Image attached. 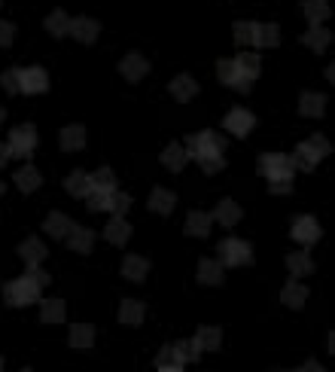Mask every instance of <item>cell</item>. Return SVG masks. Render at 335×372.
<instances>
[{
  "label": "cell",
  "mask_w": 335,
  "mask_h": 372,
  "mask_svg": "<svg viewBox=\"0 0 335 372\" xmlns=\"http://www.w3.org/2000/svg\"><path fill=\"white\" fill-rule=\"evenodd\" d=\"M222 147H226V138H220L217 131H198L186 138V153L189 159H195L205 174H217L222 171Z\"/></svg>",
  "instance_id": "1"
},
{
  "label": "cell",
  "mask_w": 335,
  "mask_h": 372,
  "mask_svg": "<svg viewBox=\"0 0 335 372\" xmlns=\"http://www.w3.org/2000/svg\"><path fill=\"white\" fill-rule=\"evenodd\" d=\"M329 153H332V143L323 138V134H314V138L302 141L296 147L293 162H296V168H302V171H314V168H317V162H323Z\"/></svg>",
  "instance_id": "2"
},
{
  "label": "cell",
  "mask_w": 335,
  "mask_h": 372,
  "mask_svg": "<svg viewBox=\"0 0 335 372\" xmlns=\"http://www.w3.org/2000/svg\"><path fill=\"white\" fill-rule=\"evenodd\" d=\"M256 168L262 177H268V183L271 180H293L296 162H293V156H287V153H262Z\"/></svg>",
  "instance_id": "3"
},
{
  "label": "cell",
  "mask_w": 335,
  "mask_h": 372,
  "mask_svg": "<svg viewBox=\"0 0 335 372\" xmlns=\"http://www.w3.org/2000/svg\"><path fill=\"white\" fill-rule=\"evenodd\" d=\"M40 287L34 278H30L28 272L22 275V278H16V281H9L6 287H4V299L9 305H16V308H22V305H30V302H37L40 299Z\"/></svg>",
  "instance_id": "4"
},
{
  "label": "cell",
  "mask_w": 335,
  "mask_h": 372,
  "mask_svg": "<svg viewBox=\"0 0 335 372\" xmlns=\"http://www.w3.org/2000/svg\"><path fill=\"white\" fill-rule=\"evenodd\" d=\"M9 156L16 159H30V153L37 150V128L34 126H16L13 131H9Z\"/></svg>",
  "instance_id": "5"
},
{
  "label": "cell",
  "mask_w": 335,
  "mask_h": 372,
  "mask_svg": "<svg viewBox=\"0 0 335 372\" xmlns=\"http://www.w3.org/2000/svg\"><path fill=\"white\" fill-rule=\"evenodd\" d=\"M253 247L244 239H226L220 244V266H250Z\"/></svg>",
  "instance_id": "6"
},
{
  "label": "cell",
  "mask_w": 335,
  "mask_h": 372,
  "mask_svg": "<svg viewBox=\"0 0 335 372\" xmlns=\"http://www.w3.org/2000/svg\"><path fill=\"white\" fill-rule=\"evenodd\" d=\"M320 223L314 220V217H308V214H302V217H296L293 220V239H296L302 247H311V244H317L320 241Z\"/></svg>",
  "instance_id": "7"
},
{
  "label": "cell",
  "mask_w": 335,
  "mask_h": 372,
  "mask_svg": "<svg viewBox=\"0 0 335 372\" xmlns=\"http://www.w3.org/2000/svg\"><path fill=\"white\" fill-rule=\"evenodd\" d=\"M222 126H226L229 134H235V138H247L253 131V126H256V116L244 107H235V110L226 113V122H222Z\"/></svg>",
  "instance_id": "8"
},
{
  "label": "cell",
  "mask_w": 335,
  "mask_h": 372,
  "mask_svg": "<svg viewBox=\"0 0 335 372\" xmlns=\"http://www.w3.org/2000/svg\"><path fill=\"white\" fill-rule=\"evenodd\" d=\"M217 74H220V80L226 82V86H232L235 92H250V80L241 74V67L235 65V58H220Z\"/></svg>",
  "instance_id": "9"
},
{
  "label": "cell",
  "mask_w": 335,
  "mask_h": 372,
  "mask_svg": "<svg viewBox=\"0 0 335 372\" xmlns=\"http://www.w3.org/2000/svg\"><path fill=\"white\" fill-rule=\"evenodd\" d=\"M49 89V77L43 67H22V89L25 95H40V92Z\"/></svg>",
  "instance_id": "10"
},
{
  "label": "cell",
  "mask_w": 335,
  "mask_h": 372,
  "mask_svg": "<svg viewBox=\"0 0 335 372\" xmlns=\"http://www.w3.org/2000/svg\"><path fill=\"white\" fill-rule=\"evenodd\" d=\"M119 70H122V77H125L128 82H137V80H144V77H147L149 65H147V58L140 55V53H128L125 58H122Z\"/></svg>",
  "instance_id": "11"
},
{
  "label": "cell",
  "mask_w": 335,
  "mask_h": 372,
  "mask_svg": "<svg viewBox=\"0 0 335 372\" xmlns=\"http://www.w3.org/2000/svg\"><path fill=\"white\" fill-rule=\"evenodd\" d=\"M64 190L70 195H76V199H89L91 192H95V186H91V174L86 171H74L70 177L64 180Z\"/></svg>",
  "instance_id": "12"
},
{
  "label": "cell",
  "mask_w": 335,
  "mask_h": 372,
  "mask_svg": "<svg viewBox=\"0 0 335 372\" xmlns=\"http://www.w3.org/2000/svg\"><path fill=\"white\" fill-rule=\"evenodd\" d=\"M70 244V251H76V253H89L91 251V244H95V232L86 229V226H70V235L64 239Z\"/></svg>",
  "instance_id": "13"
},
{
  "label": "cell",
  "mask_w": 335,
  "mask_h": 372,
  "mask_svg": "<svg viewBox=\"0 0 335 372\" xmlns=\"http://www.w3.org/2000/svg\"><path fill=\"white\" fill-rule=\"evenodd\" d=\"M98 22L95 18H74V22H70V34H74V40H79V43H95L98 40Z\"/></svg>",
  "instance_id": "14"
},
{
  "label": "cell",
  "mask_w": 335,
  "mask_h": 372,
  "mask_svg": "<svg viewBox=\"0 0 335 372\" xmlns=\"http://www.w3.org/2000/svg\"><path fill=\"white\" fill-rule=\"evenodd\" d=\"M302 43L308 46V49H314V53H323L329 43H332V34L323 25H311L308 31L302 34Z\"/></svg>",
  "instance_id": "15"
},
{
  "label": "cell",
  "mask_w": 335,
  "mask_h": 372,
  "mask_svg": "<svg viewBox=\"0 0 335 372\" xmlns=\"http://www.w3.org/2000/svg\"><path fill=\"white\" fill-rule=\"evenodd\" d=\"M18 256L28 263V268H34V266H40L46 260V247H43L40 239H28V241L18 244Z\"/></svg>",
  "instance_id": "16"
},
{
  "label": "cell",
  "mask_w": 335,
  "mask_h": 372,
  "mask_svg": "<svg viewBox=\"0 0 335 372\" xmlns=\"http://www.w3.org/2000/svg\"><path fill=\"white\" fill-rule=\"evenodd\" d=\"M323 110H327V95H320V92H305L299 98L302 116H323Z\"/></svg>",
  "instance_id": "17"
},
{
  "label": "cell",
  "mask_w": 335,
  "mask_h": 372,
  "mask_svg": "<svg viewBox=\"0 0 335 372\" xmlns=\"http://www.w3.org/2000/svg\"><path fill=\"white\" fill-rule=\"evenodd\" d=\"M171 354H174V363L183 366V363H195L198 354H201V345L195 339H189V342H174L171 345Z\"/></svg>",
  "instance_id": "18"
},
{
  "label": "cell",
  "mask_w": 335,
  "mask_h": 372,
  "mask_svg": "<svg viewBox=\"0 0 335 372\" xmlns=\"http://www.w3.org/2000/svg\"><path fill=\"white\" fill-rule=\"evenodd\" d=\"M61 150L64 153H74V150H83L86 147V128L83 126H67L61 128Z\"/></svg>",
  "instance_id": "19"
},
{
  "label": "cell",
  "mask_w": 335,
  "mask_h": 372,
  "mask_svg": "<svg viewBox=\"0 0 335 372\" xmlns=\"http://www.w3.org/2000/svg\"><path fill=\"white\" fill-rule=\"evenodd\" d=\"M144 314H147L144 302H137V299H122V305H119V320H122V324L137 327L140 320H144Z\"/></svg>",
  "instance_id": "20"
},
{
  "label": "cell",
  "mask_w": 335,
  "mask_h": 372,
  "mask_svg": "<svg viewBox=\"0 0 335 372\" xmlns=\"http://www.w3.org/2000/svg\"><path fill=\"white\" fill-rule=\"evenodd\" d=\"M149 272V263L144 260V256H125L122 260V278H128V281H144Z\"/></svg>",
  "instance_id": "21"
},
{
  "label": "cell",
  "mask_w": 335,
  "mask_h": 372,
  "mask_svg": "<svg viewBox=\"0 0 335 372\" xmlns=\"http://www.w3.org/2000/svg\"><path fill=\"white\" fill-rule=\"evenodd\" d=\"M195 92H198V86H195V80H192L189 74H180V77L171 80V95H174L177 101H183V104L195 98Z\"/></svg>",
  "instance_id": "22"
},
{
  "label": "cell",
  "mask_w": 335,
  "mask_h": 372,
  "mask_svg": "<svg viewBox=\"0 0 335 372\" xmlns=\"http://www.w3.org/2000/svg\"><path fill=\"white\" fill-rule=\"evenodd\" d=\"M302 9H305V18H308L311 25H323L332 16L329 13V0H305Z\"/></svg>",
  "instance_id": "23"
},
{
  "label": "cell",
  "mask_w": 335,
  "mask_h": 372,
  "mask_svg": "<svg viewBox=\"0 0 335 372\" xmlns=\"http://www.w3.org/2000/svg\"><path fill=\"white\" fill-rule=\"evenodd\" d=\"M174 204H177V195L171 192V190H152L149 195V211H156V214H171L174 211Z\"/></svg>",
  "instance_id": "24"
},
{
  "label": "cell",
  "mask_w": 335,
  "mask_h": 372,
  "mask_svg": "<svg viewBox=\"0 0 335 372\" xmlns=\"http://www.w3.org/2000/svg\"><path fill=\"white\" fill-rule=\"evenodd\" d=\"M305 299H308V287H305V284L290 281V284L280 290V302L287 305V308H302Z\"/></svg>",
  "instance_id": "25"
},
{
  "label": "cell",
  "mask_w": 335,
  "mask_h": 372,
  "mask_svg": "<svg viewBox=\"0 0 335 372\" xmlns=\"http://www.w3.org/2000/svg\"><path fill=\"white\" fill-rule=\"evenodd\" d=\"M280 43V28L278 25H259L256 22V31H253V46H262V49H271Z\"/></svg>",
  "instance_id": "26"
},
{
  "label": "cell",
  "mask_w": 335,
  "mask_h": 372,
  "mask_svg": "<svg viewBox=\"0 0 335 372\" xmlns=\"http://www.w3.org/2000/svg\"><path fill=\"white\" fill-rule=\"evenodd\" d=\"M64 302H61V299H43V302H40V320H43V324H61V320H64Z\"/></svg>",
  "instance_id": "27"
},
{
  "label": "cell",
  "mask_w": 335,
  "mask_h": 372,
  "mask_svg": "<svg viewBox=\"0 0 335 372\" xmlns=\"http://www.w3.org/2000/svg\"><path fill=\"white\" fill-rule=\"evenodd\" d=\"M70 226H74V223H70L64 214H49L46 223H43V229L49 232V239H67V235H70Z\"/></svg>",
  "instance_id": "28"
},
{
  "label": "cell",
  "mask_w": 335,
  "mask_h": 372,
  "mask_svg": "<svg viewBox=\"0 0 335 372\" xmlns=\"http://www.w3.org/2000/svg\"><path fill=\"white\" fill-rule=\"evenodd\" d=\"M104 235H107V241H110V244H125V241L131 239V226H128L125 220H122V217H113V220L107 223Z\"/></svg>",
  "instance_id": "29"
},
{
  "label": "cell",
  "mask_w": 335,
  "mask_h": 372,
  "mask_svg": "<svg viewBox=\"0 0 335 372\" xmlns=\"http://www.w3.org/2000/svg\"><path fill=\"white\" fill-rule=\"evenodd\" d=\"M186 159H189V153H186V147H180V143H171V147H165V153H161V162H165V168H171V171H183Z\"/></svg>",
  "instance_id": "30"
},
{
  "label": "cell",
  "mask_w": 335,
  "mask_h": 372,
  "mask_svg": "<svg viewBox=\"0 0 335 372\" xmlns=\"http://www.w3.org/2000/svg\"><path fill=\"white\" fill-rule=\"evenodd\" d=\"M186 235H195V239H205V235H210V217L201 214V211H192L186 217Z\"/></svg>",
  "instance_id": "31"
},
{
  "label": "cell",
  "mask_w": 335,
  "mask_h": 372,
  "mask_svg": "<svg viewBox=\"0 0 335 372\" xmlns=\"http://www.w3.org/2000/svg\"><path fill=\"white\" fill-rule=\"evenodd\" d=\"M287 268H290V275L293 278H305V275H311L314 272V260H311V256L308 253H290L287 256Z\"/></svg>",
  "instance_id": "32"
},
{
  "label": "cell",
  "mask_w": 335,
  "mask_h": 372,
  "mask_svg": "<svg viewBox=\"0 0 335 372\" xmlns=\"http://www.w3.org/2000/svg\"><path fill=\"white\" fill-rule=\"evenodd\" d=\"M235 65L241 67V74L247 77L250 82L259 77V70H262V61H259V55L256 53H241L238 58H235Z\"/></svg>",
  "instance_id": "33"
},
{
  "label": "cell",
  "mask_w": 335,
  "mask_h": 372,
  "mask_svg": "<svg viewBox=\"0 0 335 372\" xmlns=\"http://www.w3.org/2000/svg\"><path fill=\"white\" fill-rule=\"evenodd\" d=\"M198 278H201V284H222V266L220 260H201L198 266Z\"/></svg>",
  "instance_id": "34"
},
{
  "label": "cell",
  "mask_w": 335,
  "mask_h": 372,
  "mask_svg": "<svg viewBox=\"0 0 335 372\" xmlns=\"http://www.w3.org/2000/svg\"><path fill=\"white\" fill-rule=\"evenodd\" d=\"M16 183H18V190L22 192H34L40 186V171L34 168V165H25V168L16 171Z\"/></svg>",
  "instance_id": "35"
},
{
  "label": "cell",
  "mask_w": 335,
  "mask_h": 372,
  "mask_svg": "<svg viewBox=\"0 0 335 372\" xmlns=\"http://www.w3.org/2000/svg\"><path fill=\"white\" fill-rule=\"evenodd\" d=\"M70 345H74V348H91V345H95V327L76 324L74 329H70Z\"/></svg>",
  "instance_id": "36"
},
{
  "label": "cell",
  "mask_w": 335,
  "mask_h": 372,
  "mask_svg": "<svg viewBox=\"0 0 335 372\" xmlns=\"http://www.w3.org/2000/svg\"><path fill=\"white\" fill-rule=\"evenodd\" d=\"M46 31H49L52 37H64V34H70V18H67L64 9H55V13L46 18Z\"/></svg>",
  "instance_id": "37"
},
{
  "label": "cell",
  "mask_w": 335,
  "mask_h": 372,
  "mask_svg": "<svg viewBox=\"0 0 335 372\" xmlns=\"http://www.w3.org/2000/svg\"><path fill=\"white\" fill-rule=\"evenodd\" d=\"M195 342L201 345V351H217L220 342H222V333L217 327H201L195 333Z\"/></svg>",
  "instance_id": "38"
},
{
  "label": "cell",
  "mask_w": 335,
  "mask_h": 372,
  "mask_svg": "<svg viewBox=\"0 0 335 372\" xmlns=\"http://www.w3.org/2000/svg\"><path fill=\"white\" fill-rule=\"evenodd\" d=\"M217 220L222 226H235L241 220V208H238V202H232V199H222L220 202V208H217Z\"/></svg>",
  "instance_id": "39"
},
{
  "label": "cell",
  "mask_w": 335,
  "mask_h": 372,
  "mask_svg": "<svg viewBox=\"0 0 335 372\" xmlns=\"http://www.w3.org/2000/svg\"><path fill=\"white\" fill-rule=\"evenodd\" d=\"M91 186H95V192H116V174L110 168H101L91 174Z\"/></svg>",
  "instance_id": "40"
},
{
  "label": "cell",
  "mask_w": 335,
  "mask_h": 372,
  "mask_svg": "<svg viewBox=\"0 0 335 372\" xmlns=\"http://www.w3.org/2000/svg\"><path fill=\"white\" fill-rule=\"evenodd\" d=\"M131 208V195H125V192H110V199H107V211L113 214V217H125V211Z\"/></svg>",
  "instance_id": "41"
},
{
  "label": "cell",
  "mask_w": 335,
  "mask_h": 372,
  "mask_svg": "<svg viewBox=\"0 0 335 372\" xmlns=\"http://www.w3.org/2000/svg\"><path fill=\"white\" fill-rule=\"evenodd\" d=\"M253 31H256V22H238L235 25V43L238 46H253Z\"/></svg>",
  "instance_id": "42"
},
{
  "label": "cell",
  "mask_w": 335,
  "mask_h": 372,
  "mask_svg": "<svg viewBox=\"0 0 335 372\" xmlns=\"http://www.w3.org/2000/svg\"><path fill=\"white\" fill-rule=\"evenodd\" d=\"M0 82H4V89H6V92H13V95H16V92L22 89V67L6 70V74L0 77Z\"/></svg>",
  "instance_id": "43"
},
{
  "label": "cell",
  "mask_w": 335,
  "mask_h": 372,
  "mask_svg": "<svg viewBox=\"0 0 335 372\" xmlns=\"http://www.w3.org/2000/svg\"><path fill=\"white\" fill-rule=\"evenodd\" d=\"M107 199H110V192H91L89 199H86L89 202V211H95V214L98 211H107Z\"/></svg>",
  "instance_id": "44"
},
{
  "label": "cell",
  "mask_w": 335,
  "mask_h": 372,
  "mask_svg": "<svg viewBox=\"0 0 335 372\" xmlns=\"http://www.w3.org/2000/svg\"><path fill=\"white\" fill-rule=\"evenodd\" d=\"M13 37H16V28L9 22H0V46H9L13 43Z\"/></svg>",
  "instance_id": "45"
},
{
  "label": "cell",
  "mask_w": 335,
  "mask_h": 372,
  "mask_svg": "<svg viewBox=\"0 0 335 372\" xmlns=\"http://www.w3.org/2000/svg\"><path fill=\"white\" fill-rule=\"evenodd\" d=\"M268 190L274 195H283V192H293V180H271L268 183Z\"/></svg>",
  "instance_id": "46"
},
{
  "label": "cell",
  "mask_w": 335,
  "mask_h": 372,
  "mask_svg": "<svg viewBox=\"0 0 335 372\" xmlns=\"http://www.w3.org/2000/svg\"><path fill=\"white\" fill-rule=\"evenodd\" d=\"M28 275L34 278V281H37L40 287H46V284H49V275H46V272H43V268H40V266H34V268H28Z\"/></svg>",
  "instance_id": "47"
},
{
  "label": "cell",
  "mask_w": 335,
  "mask_h": 372,
  "mask_svg": "<svg viewBox=\"0 0 335 372\" xmlns=\"http://www.w3.org/2000/svg\"><path fill=\"white\" fill-rule=\"evenodd\" d=\"M156 363L159 366H168V363H174V354H171V345H165L159 351V357H156Z\"/></svg>",
  "instance_id": "48"
},
{
  "label": "cell",
  "mask_w": 335,
  "mask_h": 372,
  "mask_svg": "<svg viewBox=\"0 0 335 372\" xmlns=\"http://www.w3.org/2000/svg\"><path fill=\"white\" fill-rule=\"evenodd\" d=\"M299 372H327V369H323V366L317 363V360H305Z\"/></svg>",
  "instance_id": "49"
},
{
  "label": "cell",
  "mask_w": 335,
  "mask_h": 372,
  "mask_svg": "<svg viewBox=\"0 0 335 372\" xmlns=\"http://www.w3.org/2000/svg\"><path fill=\"white\" fill-rule=\"evenodd\" d=\"M6 159H9V147L0 141V165H6Z\"/></svg>",
  "instance_id": "50"
},
{
  "label": "cell",
  "mask_w": 335,
  "mask_h": 372,
  "mask_svg": "<svg viewBox=\"0 0 335 372\" xmlns=\"http://www.w3.org/2000/svg\"><path fill=\"white\" fill-rule=\"evenodd\" d=\"M159 372H183V366H177V363H168V366H159Z\"/></svg>",
  "instance_id": "51"
},
{
  "label": "cell",
  "mask_w": 335,
  "mask_h": 372,
  "mask_svg": "<svg viewBox=\"0 0 335 372\" xmlns=\"http://www.w3.org/2000/svg\"><path fill=\"white\" fill-rule=\"evenodd\" d=\"M327 80H329V82H332V86H335V61H332V65L327 67Z\"/></svg>",
  "instance_id": "52"
},
{
  "label": "cell",
  "mask_w": 335,
  "mask_h": 372,
  "mask_svg": "<svg viewBox=\"0 0 335 372\" xmlns=\"http://www.w3.org/2000/svg\"><path fill=\"white\" fill-rule=\"evenodd\" d=\"M329 351L335 354V333H329Z\"/></svg>",
  "instance_id": "53"
},
{
  "label": "cell",
  "mask_w": 335,
  "mask_h": 372,
  "mask_svg": "<svg viewBox=\"0 0 335 372\" xmlns=\"http://www.w3.org/2000/svg\"><path fill=\"white\" fill-rule=\"evenodd\" d=\"M4 119H6V110H4V107H0V122H4Z\"/></svg>",
  "instance_id": "54"
},
{
  "label": "cell",
  "mask_w": 335,
  "mask_h": 372,
  "mask_svg": "<svg viewBox=\"0 0 335 372\" xmlns=\"http://www.w3.org/2000/svg\"><path fill=\"white\" fill-rule=\"evenodd\" d=\"M0 372H4V360H0Z\"/></svg>",
  "instance_id": "55"
},
{
  "label": "cell",
  "mask_w": 335,
  "mask_h": 372,
  "mask_svg": "<svg viewBox=\"0 0 335 372\" xmlns=\"http://www.w3.org/2000/svg\"><path fill=\"white\" fill-rule=\"evenodd\" d=\"M0 195H4V183H0Z\"/></svg>",
  "instance_id": "56"
},
{
  "label": "cell",
  "mask_w": 335,
  "mask_h": 372,
  "mask_svg": "<svg viewBox=\"0 0 335 372\" xmlns=\"http://www.w3.org/2000/svg\"><path fill=\"white\" fill-rule=\"evenodd\" d=\"M22 372H34V369H22Z\"/></svg>",
  "instance_id": "57"
},
{
  "label": "cell",
  "mask_w": 335,
  "mask_h": 372,
  "mask_svg": "<svg viewBox=\"0 0 335 372\" xmlns=\"http://www.w3.org/2000/svg\"><path fill=\"white\" fill-rule=\"evenodd\" d=\"M278 372H283V369H278Z\"/></svg>",
  "instance_id": "58"
}]
</instances>
